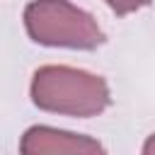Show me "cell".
Segmentation results:
<instances>
[{
	"label": "cell",
	"mask_w": 155,
	"mask_h": 155,
	"mask_svg": "<svg viewBox=\"0 0 155 155\" xmlns=\"http://www.w3.org/2000/svg\"><path fill=\"white\" fill-rule=\"evenodd\" d=\"M19 155H109V153L92 136L39 124L29 126L22 133Z\"/></svg>",
	"instance_id": "cell-3"
},
{
	"label": "cell",
	"mask_w": 155,
	"mask_h": 155,
	"mask_svg": "<svg viewBox=\"0 0 155 155\" xmlns=\"http://www.w3.org/2000/svg\"><path fill=\"white\" fill-rule=\"evenodd\" d=\"M31 102L48 114L90 119L99 116L109 104V85L102 75L70 65H41L29 85Z\"/></svg>",
	"instance_id": "cell-1"
},
{
	"label": "cell",
	"mask_w": 155,
	"mask_h": 155,
	"mask_svg": "<svg viewBox=\"0 0 155 155\" xmlns=\"http://www.w3.org/2000/svg\"><path fill=\"white\" fill-rule=\"evenodd\" d=\"M104 2L109 5V10H111L114 15L124 17V15H131V12H136V10L148 7L153 0H104Z\"/></svg>",
	"instance_id": "cell-4"
},
{
	"label": "cell",
	"mask_w": 155,
	"mask_h": 155,
	"mask_svg": "<svg viewBox=\"0 0 155 155\" xmlns=\"http://www.w3.org/2000/svg\"><path fill=\"white\" fill-rule=\"evenodd\" d=\"M22 17L29 39L41 46L94 51L107 39L97 19L68 0H31Z\"/></svg>",
	"instance_id": "cell-2"
},
{
	"label": "cell",
	"mask_w": 155,
	"mask_h": 155,
	"mask_svg": "<svg viewBox=\"0 0 155 155\" xmlns=\"http://www.w3.org/2000/svg\"><path fill=\"white\" fill-rule=\"evenodd\" d=\"M140 155H155V133H150V136L145 138V143H143V150H140Z\"/></svg>",
	"instance_id": "cell-5"
}]
</instances>
